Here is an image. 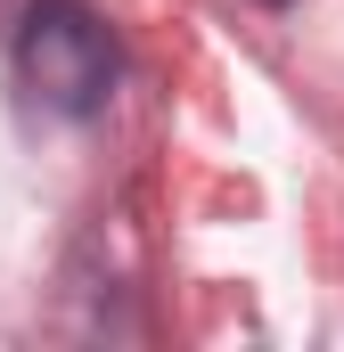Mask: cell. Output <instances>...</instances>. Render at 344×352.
Wrapping results in <instances>:
<instances>
[{"label": "cell", "mask_w": 344, "mask_h": 352, "mask_svg": "<svg viewBox=\"0 0 344 352\" xmlns=\"http://www.w3.org/2000/svg\"><path fill=\"white\" fill-rule=\"evenodd\" d=\"M17 74L50 115H98L115 90V41L83 0H33L17 25Z\"/></svg>", "instance_id": "6da1fadb"}]
</instances>
